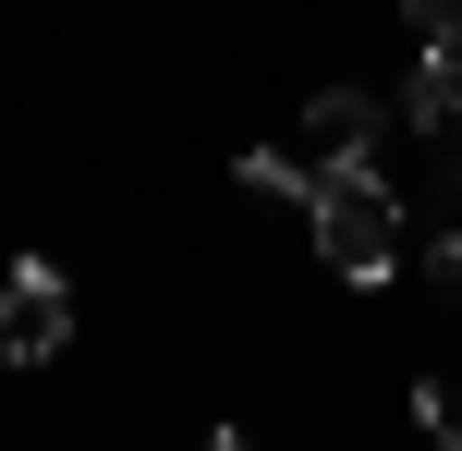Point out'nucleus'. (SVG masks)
<instances>
[{
    "label": "nucleus",
    "instance_id": "nucleus-6",
    "mask_svg": "<svg viewBox=\"0 0 462 451\" xmlns=\"http://www.w3.org/2000/svg\"><path fill=\"white\" fill-rule=\"evenodd\" d=\"M414 428L439 439V451H462V390L450 379H414Z\"/></svg>",
    "mask_w": 462,
    "mask_h": 451
},
{
    "label": "nucleus",
    "instance_id": "nucleus-1",
    "mask_svg": "<svg viewBox=\"0 0 462 451\" xmlns=\"http://www.w3.org/2000/svg\"><path fill=\"white\" fill-rule=\"evenodd\" d=\"M304 208H317V257L341 268L353 293L402 281V232H414V220H402V195L377 183L365 159H353V171H317V195H304Z\"/></svg>",
    "mask_w": 462,
    "mask_h": 451
},
{
    "label": "nucleus",
    "instance_id": "nucleus-3",
    "mask_svg": "<svg viewBox=\"0 0 462 451\" xmlns=\"http://www.w3.org/2000/svg\"><path fill=\"white\" fill-rule=\"evenodd\" d=\"M292 135H304V146H292L304 171H353V159L377 146V86H317Z\"/></svg>",
    "mask_w": 462,
    "mask_h": 451
},
{
    "label": "nucleus",
    "instance_id": "nucleus-9",
    "mask_svg": "<svg viewBox=\"0 0 462 451\" xmlns=\"http://www.w3.org/2000/svg\"><path fill=\"white\" fill-rule=\"evenodd\" d=\"M208 451H255V439H244V428H219V439H208Z\"/></svg>",
    "mask_w": 462,
    "mask_h": 451
},
{
    "label": "nucleus",
    "instance_id": "nucleus-5",
    "mask_svg": "<svg viewBox=\"0 0 462 451\" xmlns=\"http://www.w3.org/2000/svg\"><path fill=\"white\" fill-rule=\"evenodd\" d=\"M231 183H244V195H317V171H304L292 146H244V159H231Z\"/></svg>",
    "mask_w": 462,
    "mask_h": 451
},
{
    "label": "nucleus",
    "instance_id": "nucleus-8",
    "mask_svg": "<svg viewBox=\"0 0 462 451\" xmlns=\"http://www.w3.org/2000/svg\"><path fill=\"white\" fill-rule=\"evenodd\" d=\"M426 268H439V281L462 293V232H439V244H426Z\"/></svg>",
    "mask_w": 462,
    "mask_h": 451
},
{
    "label": "nucleus",
    "instance_id": "nucleus-2",
    "mask_svg": "<svg viewBox=\"0 0 462 451\" xmlns=\"http://www.w3.org/2000/svg\"><path fill=\"white\" fill-rule=\"evenodd\" d=\"M61 342H73V281L49 257L0 268V354H13V366H49Z\"/></svg>",
    "mask_w": 462,
    "mask_h": 451
},
{
    "label": "nucleus",
    "instance_id": "nucleus-7",
    "mask_svg": "<svg viewBox=\"0 0 462 451\" xmlns=\"http://www.w3.org/2000/svg\"><path fill=\"white\" fill-rule=\"evenodd\" d=\"M402 13H414L426 49H462V0H402Z\"/></svg>",
    "mask_w": 462,
    "mask_h": 451
},
{
    "label": "nucleus",
    "instance_id": "nucleus-4",
    "mask_svg": "<svg viewBox=\"0 0 462 451\" xmlns=\"http://www.w3.org/2000/svg\"><path fill=\"white\" fill-rule=\"evenodd\" d=\"M402 110H414V135H450L462 146V49H426L414 86H402Z\"/></svg>",
    "mask_w": 462,
    "mask_h": 451
}]
</instances>
